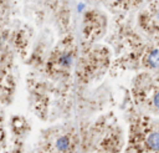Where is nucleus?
<instances>
[{"instance_id": "obj_1", "label": "nucleus", "mask_w": 159, "mask_h": 153, "mask_svg": "<svg viewBox=\"0 0 159 153\" xmlns=\"http://www.w3.org/2000/svg\"><path fill=\"white\" fill-rule=\"evenodd\" d=\"M128 153H159V129L137 123L128 138Z\"/></svg>"}, {"instance_id": "obj_2", "label": "nucleus", "mask_w": 159, "mask_h": 153, "mask_svg": "<svg viewBox=\"0 0 159 153\" xmlns=\"http://www.w3.org/2000/svg\"><path fill=\"white\" fill-rule=\"evenodd\" d=\"M148 63L150 67L159 68V49L152 50L148 55Z\"/></svg>"}, {"instance_id": "obj_3", "label": "nucleus", "mask_w": 159, "mask_h": 153, "mask_svg": "<svg viewBox=\"0 0 159 153\" xmlns=\"http://www.w3.org/2000/svg\"><path fill=\"white\" fill-rule=\"evenodd\" d=\"M58 63L63 67H70L72 63V53L71 52H63L58 57Z\"/></svg>"}, {"instance_id": "obj_4", "label": "nucleus", "mask_w": 159, "mask_h": 153, "mask_svg": "<svg viewBox=\"0 0 159 153\" xmlns=\"http://www.w3.org/2000/svg\"><path fill=\"white\" fill-rule=\"evenodd\" d=\"M153 104L159 109V91L155 92L154 96H153Z\"/></svg>"}, {"instance_id": "obj_5", "label": "nucleus", "mask_w": 159, "mask_h": 153, "mask_svg": "<svg viewBox=\"0 0 159 153\" xmlns=\"http://www.w3.org/2000/svg\"><path fill=\"white\" fill-rule=\"evenodd\" d=\"M116 1H120V0H116Z\"/></svg>"}, {"instance_id": "obj_6", "label": "nucleus", "mask_w": 159, "mask_h": 153, "mask_svg": "<svg viewBox=\"0 0 159 153\" xmlns=\"http://www.w3.org/2000/svg\"><path fill=\"white\" fill-rule=\"evenodd\" d=\"M158 17H159V14H158Z\"/></svg>"}]
</instances>
